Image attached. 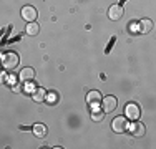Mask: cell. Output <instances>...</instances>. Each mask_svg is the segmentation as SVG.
<instances>
[{
  "label": "cell",
  "mask_w": 156,
  "mask_h": 149,
  "mask_svg": "<svg viewBox=\"0 0 156 149\" xmlns=\"http://www.w3.org/2000/svg\"><path fill=\"white\" fill-rule=\"evenodd\" d=\"M20 63V58L15 51H7V53H2V66L5 70H13L18 66Z\"/></svg>",
  "instance_id": "1"
},
{
  "label": "cell",
  "mask_w": 156,
  "mask_h": 149,
  "mask_svg": "<svg viewBox=\"0 0 156 149\" xmlns=\"http://www.w3.org/2000/svg\"><path fill=\"white\" fill-rule=\"evenodd\" d=\"M111 128H113L115 133H126L129 129V123H128V118H123V116H116L111 121Z\"/></svg>",
  "instance_id": "2"
},
{
  "label": "cell",
  "mask_w": 156,
  "mask_h": 149,
  "mask_svg": "<svg viewBox=\"0 0 156 149\" xmlns=\"http://www.w3.org/2000/svg\"><path fill=\"white\" fill-rule=\"evenodd\" d=\"M125 114H126L128 119L136 121V119H140V116H141V109H140V106L136 103H128L126 108H125Z\"/></svg>",
  "instance_id": "3"
},
{
  "label": "cell",
  "mask_w": 156,
  "mask_h": 149,
  "mask_svg": "<svg viewBox=\"0 0 156 149\" xmlns=\"http://www.w3.org/2000/svg\"><path fill=\"white\" fill-rule=\"evenodd\" d=\"M18 80H20V83H32V81L35 80V70L30 68V66L23 68L18 73Z\"/></svg>",
  "instance_id": "4"
},
{
  "label": "cell",
  "mask_w": 156,
  "mask_h": 149,
  "mask_svg": "<svg viewBox=\"0 0 156 149\" xmlns=\"http://www.w3.org/2000/svg\"><path fill=\"white\" fill-rule=\"evenodd\" d=\"M37 15H38V12H37V9L32 5H25L23 9H22V18L27 20V22H35Z\"/></svg>",
  "instance_id": "5"
},
{
  "label": "cell",
  "mask_w": 156,
  "mask_h": 149,
  "mask_svg": "<svg viewBox=\"0 0 156 149\" xmlns=\"http://www.w3.org/2000/svg\"><path fill=\"white\" fill-rule=\"evenodd\" d=\"M87 103L90 104L91 108H98L100 106V103H101V93L100 91H90L87 95Z\"/></svg>",
  "instance_id": "6"
},
{
  "label": "cell",
  "mask_w": 156,
  "mask_h": 149,
  "mask_svg": "<svg viewBox=\"0 0 156 149\" xmlns=\"http://www.w3.org/2000/svg\"><path fill=\"white\" fill-rule=\"evenodd\" d=\"M108 17H110V20H120L121 17H123V7L120 5V3H115V5H111L110 7V10H108Z\"/></svg>",
  "instance_id": "7"
},
{
  "label": "cell",
  "mask_w": 156,
  "mask_h": 149,
  "mask_svg": "<svg viewBox=\"0 0 156 149\" xmlns=\"http://www.w3.org/2000/svg\"><path fill=\"white\" fill-rule=\"evenodd\" d=\"M116 98L115 96H106V98H103V111L105 113H111V111L116 109Z\"/></svg>",
  "instance_id": "8"
},
{
  "label": "cell",
  "mask_w": 156,
  "mask_h": 149,
  "mask_svg": "<svg viewBox=\"0 0 156 149\" xmlns=\"http://www.w3.org/2000/svg\"><path fill=\"white\" fill-rule=\"evenodd\" d=\"M129 131H131V134H133L135 137H141L144 133H146V128H144V124H143V123L135 121L131 126H129Z\"/></svg>",
  "instance_id": "9"
},
{
  "label": "cell",
  "mask_w": 156,
  "mask_h": 149,
  "mask_svg": "<svg viewBox=\"0 0 156 149\" xmlns=\"http://www.w3.org/2000/svg\"><path fill=\"white\" fill-rule=\"evenodd\" d=\"M32 98H33V101H37V103H42L43 99H47V91L43 88H37V89H33V93H32Z\"/></svg>",
  "instance_id": "10"
},
{
  "label": "cell",
  "mask_w": 156,
  "mask_h": 149,
  "mask_svg": "<svg viewBox=\"0 0 156 149\" xmlns=\"http://www.w3.org/2000/svg\"><path fill=\"white\" fill-rule=\"evenodd\" d=\"M153 30V22L150 18H143L140 22V33H150Z\"/></svg>",
  "instance_id": "11"
},
{
  "label": "cell",
  "mask_w": 156,
  "mask_h": 149,
  "mask_svg": "<svg viewBox=\"0 0 156 149\" xmlns=\"http://www.w3.org/2000/svg\"><path fill=\"white\" fill-rule=\"evenodd\" d=\"M25 32H27V35H32V36L38 35V32H40L38 23H35V22H28V25H27V28H25Z\"/></svg>",
  "instance_id": "12"
},
{
  "label": "cell",
  "mask_w": 156,
  "mask_h": 149,
  "mask_svg": "<svg viewBox=\"0 0 156 149\" xmlns=\"http://www.w3.org/2000/svg\"><path fill=\"white\" fill-rule=\"evenodd\" d=\"M32 131L33 134H35L37 137H45V134H47V126L45 124H35L32 128Z\"/></svg>",
  "instance_id": "13"
},
{
  "label": "cell",
  "mask_w": 156,
  "mask_h": 149,
  "mask_svg": "<svg viewBox=\"0 0 156 149\" xmlns=\"http://www.w3.org/2000/svg\"><path fill=\"white\" fill-rule=\"evenodd\" d=\"M103 114H105L103 108H101V109H98V108H91V118H93L95 121H101V119H103Z\"/></svg>",
  "instance_id": "14"
},
{
  "label": "cell",
  "mask_w": 156,
  "mask_h": 149,
  "mask_svg": "<svg viewBox=\"0 0 156 149\" xmlns=\"http://www.w3.org/2000/svg\"><path fill=\"white\" fill-rule=\"evenodd\" d=\"M129 30H131L133 33H140V22H133L131 25H128Z\"/></svg>",
  "instance_id": "15"
},
{
  "label": "cell",
  "mask_w": 156,
  "mask_h": 149,
  "mask_svg": "<svg viewBox=\"0 0 156 149\" xmlns=\"http://www.w3.org/2000/svg\"><path fill=\"white\" fill-rule=\"evenodd\" d=\"M48 101H57V96H47Z\"/></svg>",
  "instance_id": "16"
}]
</instances>
